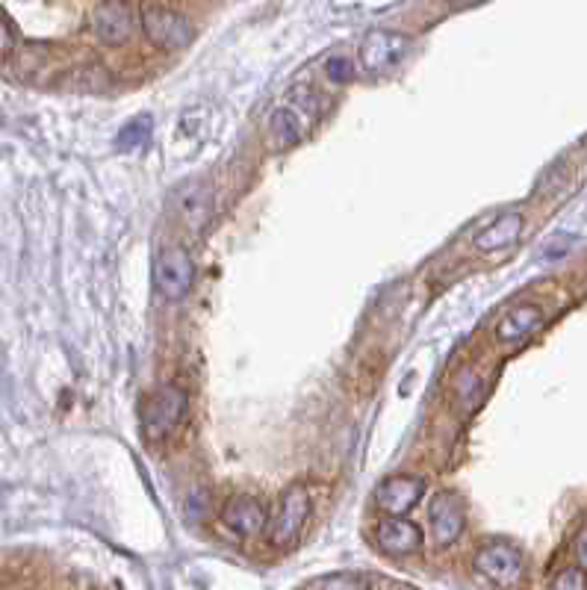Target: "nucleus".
I'll return each instance as SVG.
<instances>
[{
    "mask_svg": "<svg viewBox=\"0 0 587 590\" xmlns=\"http://www.w3.org/2000/svg\"><path fill=\"white\" fill-rule=\"evenodd\" d=\"M322 116V104L319 98L313 95V89L307 86H295L287 98V104H281L275 113H272V121H269V130H272V139L281 145V148H290L295 142H301L313 124Z\"/></svg>",
    "mask_w": 587,
    "mask_h": 590,
    "instance_id": "obj_1",
    "label": "nucleus"
},
{
    "mask_svg": "<svg viewBox=\"0 0 587 590\" xmlns=\"http://www.w3.org/2000/svg\"><path fill=\"white\" fill-rule=\"evenodd\" d=\"M183 413H186V393L175 384H166V387H157L154 393H148L139 408L145 440H151V443L166 440L180 425Z\"/></svg>",
    "mask_w": 587,
    "mask_h": 590,
    "instance_id": "obj_2",
    "label": "nucleus"
},
{
    "mask_svg": "<svg viewBox=\"0 0 587 590\" xmlns=\"http://www.w3.org/2000/svg\"><path fill=\"white\" fill-rule=\"evenodd\" d=\"M307 517H310V493H307V487L293 484V487L284 493V499H281V505H278V514L269 520L266 540H269L272 546H278V549L293 546L295 540H298V534H301V529H304V523H307Z\"/></svg>",
    "mask_w": 587,
    "mask_h": 590,
    "instance_id": "obj_3",
    "label": "nucleus"
},
{
    "mask_svg": "<svg viewBox=\"0 0 587 590\" xmlns=\"http://www.w3.org/2000/svg\"><path fill=\"white\" fill-rule=\"evenodd\" d=\"M472 564L487 582H493L499 588L511 590L523 582V555L511 543H484L475 552Z\"/></svg>",
    "mask_w": 587,
    "mask_h": 590,
    "instance_id": "obj_4",
    "label": "nucleus"
},
{
    "mask_svg": "<svg viewBox=\"0 0 587 590\" xmlns=\"http://www.w3.org/2000/svg\"><path fill=\"white\" fill-rule=\"evenodd\" d=\"M142 30L157 48H166V51L186 48L195 36L189 18L175 12L172 6H142Z\"/></svg>",
    "mask_w": 587,
    "mask_h": 590,
    "instance_id": "obj_5",
    "label": "nucleus"
},
{
    "mask_svg": "<svg viewBox=\"0 0 587 590\" xmlns=\"http://www.w3.org/2000/svg\"><path fill=\"white\" fill-rule=\"evenodd\" d=\"M411 42L408 36L396 33V30H369L360 42V65L372 74H381V71H390L396 68L405 54H408Z\"/></svg>",
    "mask_w": 587,
    "mask_h": 590,
    "instance_id": "obj_6",
    "label": "nucleus"
},
{
    "mask_svg": "<svg viewBox=\"0 0 587 590\" xmlns=\"http://www.w3.org/2000/svg\"><path fill=\"white\" fill-rule=\"evenodd\" d=\"M195 266L183 248H166L154 263V284L169 301H180L192 290Z\"/></svg>",
    "mask_w": 587,
    "mask_h": 590,
    "instance_id": "obj_7",
    "label": "nucleus"
},
{
    "mask_svg": "<svg viewBox=\"0 0 587 590\" xmlns=\"http://www.w3.org/2000/svg\"><path fill=\"white\" fill-rule=\"evenodd\" d=\"M428 523H431V534L440 546H449L461 537L464 531V502L458 493H437L428 505Z\"/></svg>",
    "mask_w": 587,
    "mask_h": 590,
    "instance_id": "obj_8",
    "label": "nucleus"
},
{
    "mask_svg": "<svg viewBox=\"0 0 587 590\" xmlns=\"http://www.w3.org/2000/svg\"><path fill=\"white\" fill-rule=\"evenodd\" d=\"M422 490H425V481L416 475H390L375 487V502L384 514L402 517L419 502Z\"/></svg>",
    "mask_w": 587,
    "mask_h": 590,
    "instance_id": "obj_9",
    "label": "nucleus"
},
{
    "mask_svg": "<svg viewBox=\"0 0 587 590\" xmlns=\"http://www.w3.org/2000/svg\"><path fill=\"white\" fill-rule=\"evenodd\" d=\"M222 520H225L228 529H234L242 537H254V534H263V531L269 529L266 508L254 496H234V499H228L225 508H222Z\"/></svg>",
    "mask_w": 587,
    "mask_h": 590,
    "instance_id": "obj_10",
    "label": "nucleus"
},
{
    "mask_svg": "<svg viewBox=\"0 0 587 590\" xmlns=\"http://www.w3.org/2000/svg\"><path fill=\"white\" fill-rule=\"evenodd\" d=\"M375 543L387 555H411L422 546V531L405 517H384L375 526Z\"/></svg>",
    "mask_w": 587,
    "mask_h": 590,
    "instance_id": "obj_11",
    "label": "nucleus"
},
{
    "mask_svg": "<svg viewBox=\"0 0 587 590\" xmlns=\"http://www.w3.org/2000/svg\"><path fill=\"white\" fill-rule=\"evenodd\" d=\"M175 201L177 210H180V219L186 222V228L192 234H201L204 225L210 222V213H213V192L204 183L192 180V183H183L180 186Z\"/></svg>",
    "mask_w": 587,
    "mask_h": 590,
    "instance_id": "obj_12",
    "label": "nucleus"
},
{
    "mask_svg": "<svg viewBox=\"0 0 587 590\" xmlns=\"http://www.w3.org/2000/svg\"><path fill=\"white\" fill-rule=\"evenodd\" d=\"M98 39L107 45H121L133 33V9L127 3H98L92 15Z\"/></svg>",
    "mask_w": 587,
    "mask_h": 590,
    "instance_id": "obj_13",
    "label": "nucleus"
},
{
    "mask_svg": "<svg viewBox=\"0 0 587 590\" xmlns=\"http://www.w3.org/2000/svg\"><path fill=\"white\" fill-rule=\"evenodd\" d=\"M546 325L543 313L534 304H520L514 310H508L499 325H496V340L499 343H523L534 331H540Z\"/></svg>",
    "mask_w": 587,
    "mask_h": 590,
    "instance_id": "obj_14",
    "label": "nucleus"
},
{
    "mask_svg": "<svg viewBox=\"0 0 587 590\" xmlns=\"http://www.w3.org/2000/svg\"><path fill=\"white\" fill-rule=\"evenodd\" d=\"M523 234V216L520 213H502L493 225H487L484 231H478L472 245L478 251H502L508 245H514L517 239Z\"/></svg>",
    "mask_w": 587,
    "mask_h": 590,
    "instance_id": "obj_15",
    "label": "nucleus"
},
{
    "mask_svg": "<svg viewBox=\"0 0 587 590\" xmlns=\"http://www.w3.org/2000/svg\"><path fill=\"white\" fill-rule=\"evenodd\" d=\"M151 133H154V118L151 116H136L130 118L121 130L116 133V145L118 151H139V148H145L148 145V139H151Z\"/></svg>",
    "mask_w": 587,
    "mask_h": 590,
    "instance_id": "obj_16",
    "label": "nucleus"
},
{
    "mask_svg": "<svg viewBox=\"0 0 587 590\" xmlns=\"http://www.w3.org/2000/svg\"><path fill=\"white\" fill-rule=\"evenodd\" d=\"M325 74H328V80H331V83H337V86L349 83V80L354 77L352 59L343 57V54H334V57H328V62H325Z\"/></svg>",
    "mask_w": 587,
    "mask_h": 590,
    "instance_id": "obj_17",
    "label": "nucleus"
},
{
    "mask_svg": "<svg viewBox=\"0 0 587 590\" xmlns=\"http://www.w3.org/2000/svg\"><path fill=\"white\" fill-rule=\"evenodd\" d=\"M455 396L464 402V408L475 405V399L481 396V381H478V375H475V372H461V375H458Z\"/></svg>",
    "mask_w": 587,
    "mask_h": 590,
    "instance_id": "obj_18",
    "label": "nucleus"
},
{
    "mask_svg": "<svg viewBox=\"0 0 587 590\" xmlns=\"http://www.w3.org/2000/svg\"><path fill=\"white\" fill-rule=\"evenodd\" d=\"M552 590H587V573L579 567H567L552 579Z\"/></svg>",
    "mask_w": 587,
    "mask_h": 590,
    "instance_id": "obj_19",
    "label": "nucleus"
},
{
    "mask_svg": "<svg viewBox=\"0 0 587 590\" xmlns=\"http://www.w3.org/2000/svg\"><path fill=\"white\" fill-rule=\"evenodd\" d=\"M313 590H363V582L357 576H346V573H337V576H328L322 582H316Z\"/></svg>",
    "mask_w": 587,
    "mask_h": 590,
    "instance_id": "obj_20",
    "label": "nucleus"
},
{
    "mask_svg": "<svg viewBox=\"0 0 587 590\" xmlns=\"http://www.w3.org/2000/svg\"><path fill=\"white\" fill-rule=\"evenodd\" d=\"M573 552H576V564H579V570H585L587 573V529L576 537V546H573Z\"/></svg>",
    "mask_w": 587,
    "mask_h": 590,
    "instance_id": "obj_21",
    "label": "nucleus"
},
{
    "mask_svg": "<svg viewBox=\"0 0 587 590\" xmlns=\"http://www.w3.org/2000/svg\"><path fill=\"white\" fill-rule=\"evenodd\" d=\"M189 514H192V520H198V517L204 514V493H201V490L192 493V499H189Z\"/></svg>",
    "mask_w": 587,
    "mask_h": 590,
    "instance_id": "obj_22",
    "label": "nucleus"
},
{
    "mask_svg": "<svg viewBox=\"0 0 587 590\" xmlns=\"http://www.w3.org/2000/svg\"><path fill=\"white\" fill-rule=\"evenodd\" d=\"M0 36H3V45H0V48H3V54H9V51L15 48V39H12V24H9V21H3V24H0Z\"/></svg>",
    "mask_w": 587,
    "mask_h": 590,
    "instance_id": "obj_23",
    "label": "nucleus"
}]
</instances>
